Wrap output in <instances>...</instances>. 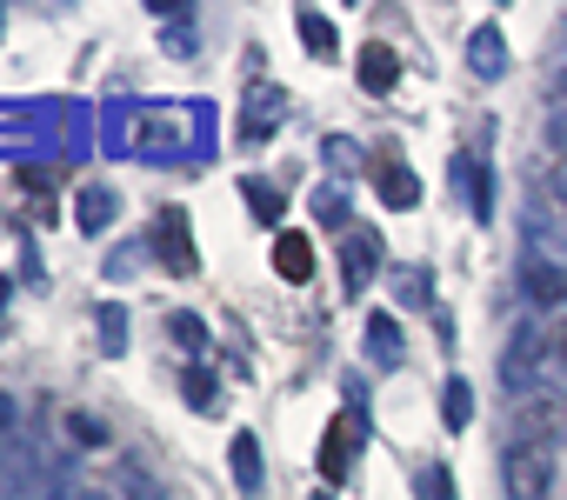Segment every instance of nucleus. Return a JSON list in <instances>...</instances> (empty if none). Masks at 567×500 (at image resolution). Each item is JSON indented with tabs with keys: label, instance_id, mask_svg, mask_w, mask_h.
Instances as JSON below:
<instances>
[{
	"label": "nucleus",
	"instance_id": "9",
	"mask_svg": "<svg viewBox=\"0 0 567 500\" xmlns=\"http://www.w3.org/2000/svg\"><path fill=\"white\" fill-rule=\"evenodd\" d=\"M381 200H388V207H414V200H421V180L388 160V167H381Z\"/></svg>",
	"mask_w": 567,
	"mask_h": 500
},
{
	"label": "nucleus",
	"instance_id": "18",
	"mask_svg": "<svg viewBox=\"0 0 567 500\" xmlns=\"http://www.w3.org/2000/svg\"><path fill=\"white\" fill-rule=\"evenodd\" d=\"M48 500H87V487H81L74 473H54V487H48Z\"/></svg>",
	"mask_w": 567,
	"mask_h": 500
},
{
	"label": "nucleus",
	"instance_id": "8",
	"mask_svg": "<svg viewBox=\"0 0 567 500\" xmlns=\"http://www.w3.org/2000/svg\"><path fill=\"white\" fill-rule=\"evenodd\" d=\"M374 261H381V247H374V233L348 240V288H354V294H361V288L374 281Z\"/></svg>",
	"mask_w": 567,
	"mask_h": 500
},
{
	"label": "nucleus",
	"instance_id": "4",
	"mask_svg": "<svg viewBox=\"0 0 567 500\" xmlns=\"http://www.w3.org/2000/svg\"><path fill=\"white\" fill-rule=\"evenodd\" d=\"M274 268H280V281H295V288H301V281L315 274V247H308L301 233H280V247H274Z\"/></svg>",
	"mask_w": 567,
	"mask_h": 500
},
{
	"label": "nucleus",
	"instance_id": "23",
	"mask_svg": "<svg viewBox=\"0 0 567 500\" xmlns=\"http://www.w3.org/2000/svg\"><path fill=\"white\" fill-rule=\"evenodd\" d=\"M187 400H194V407H207V400H214V381H200V374H194V381H187Z\"/></svg>",
	"mask_w": 567,
	"mask_h": 500
},
{
	"label": "nucleus",
	"instance_id": "7",
	"mask_svg": "<svg viewBox=\"0 0 567 500\" xmlns=\"http://www.w3.org/2000/svg\"><path fill=\"white\" fill-rule=\"evenodd\" d=\"M394 74H401L394 48H361V81H368L374 94H388V87H394Z\"/></svg>",
	"mask_w": 567,
	"mask_h": 500
},
{
	"label": "nucleus",
	"instance_id": "20",
	"mask_svg": "<svg viewBox=\"0 0 567 500\" xmlns=\"http://www.w3.org/2000/svg\"><path fill=\"white\" fill-rule=\"evenodd\" d=\"M81 220L101 227V220H107V194H81Z\"/></svg>",
	"mask_w": 567,
	"mask_h": 500
},
{
	"label": "nucleus",
	"instance_id": "10",
	"mask_svg": "<svg viewBox=\"0 0 567 500\" xmlns=\"http://www.w3.org/2000/svg\"><path fill=\"white\" fill-rule=\"evenodd\" d=\"M161 247L174 254V274H194V254H187V240H181V213L161 220Z\"/></svg>",
	"mask_w": 567,
	"mask_h": 500
},
{
	"label": "nucleus",
	"instance_id": "19",
	"mask_svg": "<svg viewBox=\"0 0 567 500\" xmlns=\"http://www.w3.org/2000/svg\"><path fill=\"white\" fill-rule=\"evenodd\" d=\"M328 167L348 174V167H354V140H328Z\"/></svg>",
	"mask_w": 567,
	"mask_h": 500
},
{
	"label": "nucleus",
	"instance_id": "5",
	"mask_svg": "<svg viewBox=\"0 0 567 500\" xmlns=\"http://www.w3.org/2000/svg\"><path fill=\"white\" fill-rule=\"evenodd\" d=\"M527 240H534V254H540V261L567 268V227H554L547 213H534V220H527Z\"/></svg>",
	"mask_w": 567,
	"mask_h": 500
},
{
	"label": "nucleus",
	"instance_id": "1",
	"mask_svg": "<svg viewBox=\"0 0 567 500\" xmlns=\"http://www.w3.org/2000/svg\"><path fill=\"white\" fill-rule=\"evenodd\" d=\"M501 387H507L514 407H520V400H554V394H567V334H560V321L534 314V321H520V327L507 334V347H501Z\"/></svg>",
	"mask_w": 567,
	"mask_h": 500
},
{
	"label": "nucleus",
	"instance_id": "11",
	"mask_svg": "<svg viewBox=\"0 0 567 500\" xmlns=\"http://www.w3.org/2000/svg\"><path fill=\"white\" fill-rule=\"evenodd\" d=\"M441 407H447V427H467V414H474V394H467V381H447Z\"/></svg>",
	"mask_w": 567,
	"mask_h": 500
},
{
	"label": "nucleus",
	"instance_id": "16",
	"mask_svg": "<svg viewBox=\"0 0 567 500\" xmlns=\"http://www.w3.org/2000/svg\"><path fill=\"white\" fill-rule=\"evenodd\" d=\"M394 347H401V341H394V321L381 314V321H374V354H381V361H394Z\"/></svg>",
	"mask_w": 567,
	"mask_h": 500
},
{
	"label": "nucleus",
	"instance_id": "21",
	"mask_svg": "<svg viewBox=\"0 0 567 500\" xmlns=\"http://www.w3.org/2000/svg\"><path fill=\"white\" fill-rule=\"evenodd\" d=\"M8 447H14V400L0 394V454H8Z\"/></svg>",
	"mask_w": 567,
	"mask_h": 500
},
{
	"label": "nucleus",
	"instance_id": "25",
	"mask_svg": "<svg viewBox=\"0 0 567 500\" xmlns=\"http://www.w3.org/2000/svg\"><path fill=\"white\" fill-rule=\"evenodd\" d=\"M0 28H8V14H0Z\"/></svg>",
	"mask_w": 567,
	"mask_h": 500
},
{
	"label": "nucleus",
	"instance_id": "12",
	"mask_svg": "<svg viewBox=\"0 0 567 500\" xmlns=\"http://www.w3.org/2000/svg\"><path fill=\"white\" fill-rule=\"evenodd\" d=\"M301 41H308V48H321V61L334 54V28H328L321 14H301Z\"/></svg>",
	"mask_w": 567,
	"mask_h": 500
},
{
	"label": "nucleus",
	"instance_id": "2",
	"mask_svg": "<svg viewBox=\"0 0 567 500\" xmlns=\"http://www.w3.org/2000/svg\"><path fill=\"white\" fill-rule=\"evenodd\" d=\"M520 294L540 308V314H554V308H567V268H554V261H540V254H527L520 261Z\"/></svg>",
	"mask_w": 567,
	"mask_h": 500
},
{
	"label": "nucleus",
	"instance_id": "14",
	"mask_svg": "<svg viewBox=\"0 0 567 500\" xmlns=\"http://www.w3.org/2000/svg\"><path fill=\"white\" fill-rule=\"evenodd\" d=\"M315 207H321V227H348V200L341 194H321Z\"/></svg>",
	"mask_w": 567,
	"mask_h": 500
},
{
	"label": "nucleus",
	"instance_id": "22",
	"mask_svg": "<svg viewBox=\"0 0 567 500\" xmlns=\"http://www.w3.org/2000/svg\"><path fill=\"white\" fill-rule=\"evenodd\" d=\"M547 140H554V147L567 154V107H554V121H547Z\"/></svg>",
	"mask_w": 567,
	"mask_h": 500
},
{
	"label": "nucleus",
	"instance_id": "15",
	"mask_svg": "<svg viewBox=\"0 0 567 500\" xmlns=\"http://www.w3.org/2000/svg\"><path fill=\"white\" fill-rule=\"evenodd\" d=\"M247 200L260 207V220H274V213H280V194H274V187H254V180H247Z\"/></svg>",
	"mask_w": 567,
	"mask_h": 500
},
{
	"label": "nucleus",
	"instance_id": "13",
	"mask_svg": "<svg viewBox=\"0 0 567 500\" xmlns=\"http://www.w3.org/2000/svg\"><path fill=\"white\" fill-rule=\"evenodd\" d=\"M68 427H74V440H81V447H101V440H107V427H101L94 414H74Z\"/></svg>",
	"mask_w": 567,
	"mask_h": 500
},
{
	"label": "nucleus",
	"instance_id": "17",
	"mask_svg": "<svg viewBox=\"0 0 567 500\" xmlns=\"http://www.w3.org/2000/svg\"><path fill=\"white\" fill-rule=\"evenodd\" d=\"M547 194H554V207H560V213H567V154H560V160H554V174H547Z\"/></svg>",
	"mask_w": 567,
	"mask_h": 500
},
{
	"label": "nucleus",
	"instance_id": "24",
	"mask_svg": "<svg viewBox=\"0 0 567 500\" xmlns=\"http://www.w3.org/2000/svg\"><path fill=\"white\" fill-rule=\"evenodd\" d=\"M554 101L567 107V67H554Z\"/></svg>",
	"mask_w": 567,
	"mask_h": 500
},
{
	"label": "nucleus",
	"instance_id": "6",
	"mask_svg": "<svg viewBox=\"0 0 567 500\" xmlns=\"http://www.w3.org/2000/svg\"><path fill=\"white\" fill-rule=\"evenodd\" d=\"M467 54H474V74H481V81H494V74L507 67V54H501V28H474Z\"/></svg>",
	"mask_w": 567,
	"mask_h": 500
},
{
	"label": "nucleus",
	"instance_id": "3",
	"mask_svg": "<svg viewBox=\"0 0 567 500\" xmlns=\"http://www.w3.org/2000/svg\"><path fill=\"white\" fill-rule=\"evenodd\" d=\"M227 454H234V487L254 500V493L267 487V467H260V447H254V434H234V447H227Z\"/></svg>",
	"mask_w": 567,
	"mask_h": 500
}]
</instances>
